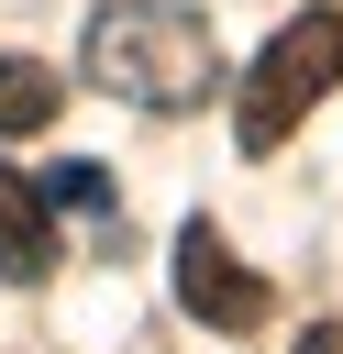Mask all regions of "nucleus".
I'll return each instance as SVG.
<instances>
[{
    "label": "nucleus",
    "instance_id": "1",
    "mask_svg": "<svg viewBox=\"0 0 343 354\" xmlns=\"http://www.w3.org/2000/svg\"><path fill=\"white\" fill-rule=\"evenodd\" d=\"M77 66H89V88H111L133 111H199L221 88V44L177 0H111V11H89Z\"/></svg>",
    "mask_w": 343,
    "mask_h": 354
},
{
    "label": "nucleus",
    "instance_id": "2",
    "mask_svg": "<svg viewBox=\"0 0 343 354\" xmlns=\"http://www.w3.org/2000/svg\"><path fill=\"white\" fill-rule=\"evenodd\" d=\"M332 77H343V11L310 0V11H288V22L266 33L254 77L232 88V144H243V155H277V144L332 100Z\"/></svg>",
    "mask_w": 343,
    "mask_h": 354
},
{
    "label": "nucleus",
    "instance_id": "3",
    "mask_svg": "<svg viewBox=\"0 0 343 354\" xmlns=\"http://www.w3.org/2000/svg\"><path fill=\"white\" fill-rule=\"evenodd\" d=\"M177 310H188L199 332H232V343H243V332L277 321V288L221 243V221H188V232H177Z\"/></svg>",
    "mask_w": 343,
    "mask_h": 354
},
{
    "label": "nucleus",
    "instance_id": "4",
    "mask_svg": "<svg viewBox=\"0 0 343 354\" xmlns=\"http://www.w3.org/2000/svg\"><path fill=\"white\" fill-rule=\"evenodd\" d=\"M0 277H55V210H44V188H22L11 166H0Z\"/></svg>",
    "mask_w": 343,
    "mask_h": 354
},
{
    "label": "nucleus",
    "instance_id": "5",
    "mask_svg": "<svg viewBox=\"0 0 343 354\" xmlns=\"http://www.w3.org/2000/svg\"><path fill=\"white\" fill-rule=\"evenodd\" d=\"M66 111V77L44 55H0V133H44Z\"/></svg>",
    "mask_w": 343,
    "mask_h": 354
},
{
    "label": "nucleus",
    "instance_id": "6",
    "mask_svg": "<svg viewBox=\"0 0 343 354\" xmlns=\"http://www.w3.org/2000/svg\"><path fill=\"white\" fill-rule=\"evenodd\" d=\"M44 210H77V221H122V199H111V166L66 155V166L44 177Z\"/></svg>",
    "mask_w": 343,
    "mask_h": 354
},
{
    "label": "nucleus",
    "instance_id": "7",
    "mask_svg": "<svg viewBox=\"0 0 343 354\" xmlns=\"http://www.w3.org/2000/svg\"><path fill=\"white\" fill-rule=\"evenodd\" d=\"M299 354H343V321H310V332H299Z\"/></svg>",
    "mask_w": 343,
    "mask_h": 354
}]
</instances>
